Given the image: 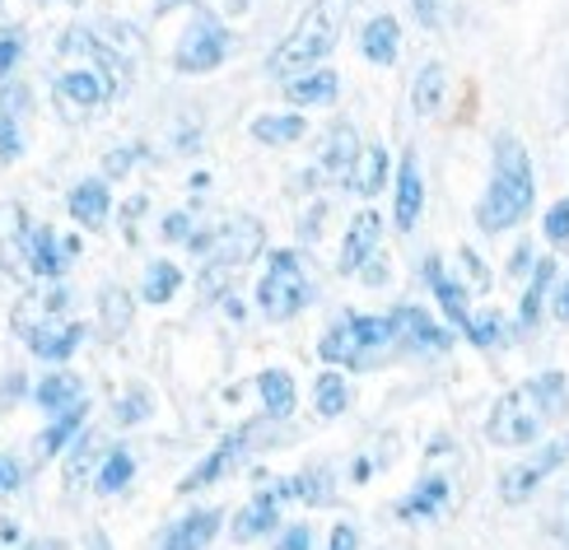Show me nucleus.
Instances as JSON below:
<instances>
[{
    "label": "nucleus",
    "mask_w": 569,
    "mask_h": 550,
    "mask_svg": "<svg viewBox=\"0 0 569 550\" xmlns=\"http://www.w3.org/2000/svg\"><path fill=\"white\" fill-rule=\"evenodd\" d=\"M303 131H308V122L295 112H267L252 122V140H262V146H295Z\"/></svg>",
    "instance_id": "a878e982"
},
{
    "label": "nucleus",
    "mask_w": 569,
    "mask_h": 550,
    "mask_svg": "<svg viewBox=\"0 0 569 550\" xmlns=\"http://www.w3.org/2000/svg\"><path fill=\"white\" fill-rule=\"evenodd\" d=\"M103 327L108 331H127L131 327V294L127 290H103Z\"/></svg>",
    "instance_id": "f704fd0d"
},
{
    "label": "nucleus",
    "mask_w": 569,
    "mask_h": 550,
    "mask_svg": "<svg viewBox=\"0 0 569 550\" xmlns=\"http://www.w3.org/2000/svg\"><path fill=\"white\" fill-rule=\"evenodd\" d=\"M425 280H430V290H435V299H439V308L448 313V322H458V327H467L471 322V303H467V290L443 271V261L439 257H430L425 261Z\"/></svg>",
    "instance_id": "f3484780"
},
{
    "label": "nucleus",
    "mask_w": 569,
    "mask_h": 550,
    "mask_svg": "<svg viewBox=\"0 0 569 550\" xmlns=\"http://www.w3.org/2000/svg\"><path fill=\"white\" fill-rule=\"evenodd\" d=\"M532 159L528 150L518 146L513 136H500L495 140V169H490V187H486V197L477 206V224L486 233H505L513 229L523 214L532 210Z\"/></svg>",
    "instance_id": "7ed1b4c3"
},
{
    "label": "nucleus",
    "mask_w": 569,
    "mask_h": 550,
    "mask_svg": "<svg viewBox=\"0 0 569 550\" xmlns=\"http://www.w3.org/2000/svg\"><path fill=\"white\" fill-rule=\"evenodd\" d=\"M257 388H262V406H267V416L284 420L295 411V378L284 373V369H267L262 378H257Z\"/></svg>",
    "instance_id": "cd10ccee"
},
{
    "label": "nucleus",
    "mask_w": 569,
    "mask_h": 550,
    "mask_svg": "<svg viewBox=\"0 0 569 550\" xmlns=\"http://www.w3.org/2000/svg\"><path fill=\"white\" fill-rule=\"evenodd\" d=\"M178 6H187V0H159L154 10H159V14H169V10H178Z\"/></svg>",
    "instance_id": "3c124183"
},
{
    "label": "nucleus",
    "mask_w": 569,
    "mask_h": 550,
    "mask_svg": "<svg viewBox=\"0 0 569 550\" xmlns=\"http://www.w3.org/2000/svg\"><path fill=\"white\" fill-rule=\"evenodd\" d=\"M392 337L401 341V346H407V350H448V331L443 327H435L430 322V313H425V308H392Z\"/></svg>",
    "instance_id": "ddd939ff"
},
{
    "label": "nucleus",
    "mask_w": 569,
    "mask_h": 550,
    "mask_svg": "<svg viewBox=\"0 0 569 550\" xmlns=\"http://www.w3.org/2000/svg\"><path fill=\"white\" fill-rule=\"evenodd\" d=\"M313 546V532L303 528V522H295V528H284V537L276 541V550H308Z\"/></svg>",
    "instance_id": "a19ab883"
},
{
    "label": "nucleus",
    "mask_w": 569,
    "mask_h": 550,
    "mask_svg": "<svg viewBox=\"0 0 569 550\" xmlns=\"http://www.w3.org/2000/svg\"><path fill=\"white\" fill-rule=\"evenodd\" d=\"M19 57H23V33L19 29H6V33H0V80L10 76Z\"/></svg>",
    "instance_id": "58836bf2"
},
{
    "label": "nucleus",
    "mask_w": 569,
    "mask_h": 550,
    "mask_svg": "<svg viewBox=\"0 0 569 550\" xmlns=\"http://www.w3.org/2000/svg\"><path fill=\"white\" fill-rule=\"evenodd\" d=\"M416 19L425 23V29H435L439 23V0H416Z\"/></svg>",
    "instance_id": "49530a36"
},
{
    "label": "nucleus",
    "mask_w": 569,
    "mask_h": 550,
    "mask_svg": "<svg viewBox=\"0 0 569 550\" xmlns=\"http://www.w3.org/2000/svg\"><path fill=\"white\" fill-rule=\"evenodd\" d=\"M229 47H233V38H229L224 23L210 10H197L192 23H187L182 38H178L173 66L182 70V76H206V70H216L229 57Z\"/></svg>",
    "instance_id": "6e6552de"
},
{
    "label": "nucleus",
    "mask_w": 569,
    "mask_h": 550,
    "mask_svg": "<svg viewBox=\"0 0 569 550\" xmlns=\"http://www.w3.org/2000/svg\"><path fill=\"white\" fill-rule=\"evenodd\" d=\"M392 341V318H341L337 327H327L318 354L327 364H365L373 350H388Z\"/></svg>",
    "instance_id": "423d86ee"
},
{
    "label": "nucleus",
    "mask_w": 569,
    "mask_h": 550,
    "mask_svg": "<svg viewBox=\"0 0 569 550\" xmlns=\"http://www.w3.org/2000/svg\"><path fill=\"white\" fill-rule=\"evenodd\" d=\"M262 243H267V233H262V224H257V220H233V224H224L216 233H192V238H187V248H192V252H206V271L197 280L201 294L206 299L224 294L229 280L239 276L257 252H262Z\"/></svg>",
    "instance_id": "20e7f679"
},
{
    "label": "nucleus",
    "mask_w": 569,
    "mask_h": 550,
    "mask_svg": "<svg viewBox=\"0 0 569 550\" xmlns=\"http://www.w3.org/2000/svg\"><path fill=\"white\" fill-rule=\"evenodd\" d=\"M93 462H99V443H93V439H80V443H76V458H70V467H66V486H80V481H84V471H89Z\"/></svg>",
    "instance_id": "e433bc0d"
},
{
    "label": "nucleus",
    "mask_w": 569,
    "mask_h": 550,
    "mask_svg": "<svg viewBox=\"0 0 569 550\" xmlns=\"http://www.w3.org/2000/svg\"><path fill=\"white\" fill-rule=\"evenodd\" d=\"M443 499H448V481H439V476H435V481H420L416 494L401 499L397 513L407 518V522H416V518H435V513L443 509Z\"/></svg>",
    "instance_id": "c85d7f7f"
},
{
    "label": "nucleus",
    "mask_w": 569,
    "mask_h": 550,
    "mask_svg": "<svg viewBox=\"0 0 569 550\" xmlns=\"http://www.w3.org/2000/svg\"><path fill=\"white\" fill-rule=\"evenodd\" d=\"M360 52H365V61H373V66H392L397 52H401V23H397L392 14L369 19L365 33H360Z\"/></svg>",
    "instance_id": "a211bd4d"
},
{
    "label": "nucleus",
    "mask_w": 569,
    "mask_h": 550,
    "mask_svg": "<svg viewBox=\"0 0 569 550\" xmlns=\"http://www.w3.org/2000/svg\"><path fill=\"white\" fill-rule=\"evenodd\" d=\"M131 163H136L131 150H112V154H108V173H112V178H122V173H131Z\"/></svg>",
    "instance_id": "a18cd8bd"
},
{
    "label": "nucleus",
    "mask_w": 569,
    "mask_h": 550,
    "mask_svg": "<svg viewBox=\"0 0 569 550\" xmlns=\"http://www.w3.org/2000/svg\"><path fill=\"white\" fill-rule=\"evenodd\" d=\"M528 257H532L528 248H518V252H513V261H509V276H523V271H528Z\"/></svg>",
    "instance_id": "09e8293b"
},
{
    "label": "nucleus",
    "mask_w": 569,
    "mask_h": 550,
    "mask_svg": "<svg viewBox=\"0 0 569 550\" xmlns=\"http://www.w3.org/2000/svg\"><path fill=\"white\" fill-rule=\"evenodd\" d=\"M467 331V337L471 341H477V346H500V337H505V322H500V313H471V322L462 327Z\"/></svg>",
    "instance_id": "c9c22d12"
},
{
    "label": "nucleus",
    "mask_w": 569,
    "mask_h": 550,
    "mask_svg": "<svg viewBox=\"0 0 569 550\" xmlns=\"http://www.w3.org/2000/svg\"><path fill=\"white\" fill-rule=\"evenodd\" d=\"M243 443H248V429H239V434H229L216 452H210V458L192 471V476H187V481H182V490H201V486H216L220 481V476L233 467V462H239L243 458Z\"/></svg>",
    "instance_id": "aec40b11"
},
{
    "label": "nucleus",
    "mask_w": 569,
    "mask_h": 550,
    "mask_svg": "<svg viewBox=\"0 0 569 550\" xmlns=\"http://www.w3.org/2000/svg\"><path fill=\"white\" fill-rule=\"evenodd\" d=\"M66 206H70V220L84 224V229H103L108 210H112L103 182H80L76 191H70V201H66Z\"/></svg>",
    "instance_id": "412c9836"
},
{
    "label": "nucleus",
    "mask_w": 569,
    "mask_h": 550,
    "mask_svg": "<svg viewBox=\"0 0 569 550\" xmlns=\"http://www.w3.org/2000/svg\"><path fill=\"white\" fill-rule=\"evenodd\" d=\"M341 93V76L337 70H303V76L284 80V99L308 108V103H331Z\"/></svg>",
    "instance_id": "6ab92c4d"
},
{
    "label": "nucleus",
    "mask_w": 569,
    "mask_h": 550,
    "mask_svg": "<svg viewBox=\"0 0 569 550\" xmlns=\"http://www.w3.org/2000/svg\"><path fill=\"white\" fill-rule=\"evenodd\" d=\"M355 546H360V537H355L350 522H341V528H331V546H327V550H355Z\"/></svg>",
    "instance_id": "37998d69"
},
{
    "label": "nucleus",
    "mask_w": 569,
    "mask_h": 550,
    "mask_svg": "<svg viewBox=\"0 0 569 550\" xmlns=\"http://www.w3.org/2000/svg\"><path fill=\"white\" fill-rule=\"evenodd\" d=\"M569 406V382L565 373H541L518 382L513 392L495 401V411L486 420V439L495 448H528L541 429H547L560 411Z\"/></svg>",
    "instance_id": "f03ea898"
},
{
    "label": "nucleus",
    "mask_w": 569,
    "mask_h": 550,
    "mask_svg": "<svg viewBox=\"0 0 569 550\" xmlns=\"http://www.w3.org/2000/svg\"><path fill=\"white\" fill-rule=\"evenodd\" d=\"M365 146H360V136H355L350 122H337L327 131V146H322V159H318V173L331 178V182H350L355 173V163H360Z\"/></svg>",
    "instance_id": "f8f14e48"
},
{
    "label": "nucleus",
    "mask_w": 569,
    "mask_h": 550,
    "mask_svg": "<svg viewBox=\"0 0 569 550\" xmlns=\"http://www.w3.org/2000/svg\"><path fill=\"white\" fill-rule=\"evenodd\" d=\"M284 499H290V481H280V486H271V490H257L252 504H248L239 518H233V541L248 546V541H257V537H267V532L276 528Z\"/></svg>",
    "instance_id": "9d476101"
},
{
    "label": "nucleus",
    "mask_w": 569,
    "mask_h": 550,
    "mask_svg": "<svg viewBox=\"0 0 569 550\" xmlns=\"http://www.w3.org/2000/svg\"><path fill=\"white\" fill-rule=\"evenodd\" d=\"M146 411H150V397H146V392H131V397L117 401V420H122V424L146 420Z\"/></svg>",
    "instance_id": "ea45409f"
},
{
    "label": "nucleus",
    "mask_w": 569,
    "mask_h": 550,
    "mask_svg": "<svg viewBox=\"0 0 569 550\" xmlns=\"http://www.w3.org/2000/svg\"><path fill=\"white\" fill-rule=\"evenodd\" d=\"M61 70H57V103L70 122H80L84 112L103 108L117 89H122V61H117L108 47L84 33V29H70L61 52H57Z\"/></svg>",
    "instance_id": "f257e3e1"
},
{
    "label": "nucleus",
    "mask_w": 569,
    "mask_h": 550,
    "mask_svg": "<svg viewBox=\"0 0 569 550\" xmlns=\"http://www.w3.org/2000/svg\"><path fill=\"white\" fill-rule=\"evenodd\" d=\"M33 397H38L42 411L61 416V411H76V406H84V382H80L76 373H52V378L38 382Z\"/></svg>",
    "instance_id": "4be33fe9"
},
{
    "label": "nucleus",
    "mask_w": 569,
    "mask_h": 550,
    "mask_svg": "<svg viewBox=\"0 0 569 550\" xmlns=\"http://www.w3.org/2000/svg\"><path fill=\"white\" fill-rule=\"evenodd\" d=\"M52 6H57V0H52ZM61 6H80V0H61Z\"/></svg>",
    "instance_id": "603ef678"
},
{
    "label": "nucleus",
    "mask_w": 569,
    "mask_h": 550,
    "mask_svg": "<svg viewBox=\"0 0 569 550\" xmlns=\"http://www.w3.org/2000/svg\"><path fill=\"white\" fill-rule=\"evenodd\" d=\"M443 89H448V70H443L439 61L420 66V76H416V84H411V108H416V117H435V112L443 108Z\"/></svg>",
    "instance_id": "393cba45"
},
{
    "label": "nucleus",
    "mask_w": 569,
    "mask_h": 550,
    "mask_svg": "<svg viewBox=\"0 0 569 550\" xmlns=\"http://www.w3.org/2000/svg\"><path fill=\"white\" fill-rule=\"evenodd\" d=\"M378 233H383V220H378L373 210H360L346 229V243H341V271L355 276L360 267H369V257L378 248Z\"/></svg>",
    "instance_id": "dca6fc26"
},
{
    "label": "nucleus",
    "mask_w": 569,
    "mask_h": 550,
    "mask_svg": "<svg viewBox=\"0 0 569 550\" xmlns=\"http://www.w3.org/2000/svg\"><path fill=\"white\" fill-rule=\"evenodd\" d=\"M313 401H318V416L337 420L346 406H350V382H346L341 373H322V378H318V388H313Z\"/></svg>",
    "instance_id": "7c9ffc66"
},
{
    "label": "nucleus",
    "mask_w": 569,
    "mask_h": 550,
    "mask_svg": "<svg viewBox=\"0 0 569 550\" xmlns=\"http://www.w3.org/2000/svg\"><path fill=\"white\" fill-rule=\"evenodd\" d=\"M80 416H84V406H76V411H61L52 424H47L42 434H38V443H33V448H38V458H52V452H61V443L80 429Z\"/></svg>",
    "instance_id": "2f4dec72"
},
{
    "label": "nucleus",
    "mask_w": 569,
    "mask_h": 550,
    "mask_svg": "<svg viewBox=\"0 0 569 550\" xmlns=\"http://www.w3.org/2000/svg\"><path fill=\"white\" fill-rule=\"evenodd\" d=\"M187 224H192V220H187L182 210H178V214H169V220H163V238H173V243L182 238V243H187V238H192V233H187Z\"/></svg>",
    "instance_id": "c03bdc74"
},
{
    "label": "nucleus",
    "mask_w": 569,
    "mask_h": 550,
    "mask_svg": "<svg viewBox=\"0 0 569 550\" xmlns=\"http://www.w3.org/2000/svg\"><path fill=\"white\" fill-rule=\"evenodd\" d=\"M29 112V93H0V159L14 163L23 150V136H19V117Z\"/></svg>",
    "instance_id": "b1692460"
},
{
    "label": "nucleus",
    "mask_w": 569,
    "mask_h": 550,
    "mask_svg": "<svg viewBox=\"0 0 569 550\" xmlns=\"http://www.w3.org/2000/svg\"><path fill=\"white\" fill-rule=\"evenodd\" d=\"M19 481H23V471H19V462H14V458H0V494H10V490H19Z\"/></svg>",
    "instance_id": "79ce46f5"
},
{
    "label": "nucleus",
    "mask_w": 569,
    "mask_h": 550,
    "mask_svg": "<svg viewBox=\"0 0 569 550\" xmlns=\"http://www.w3.org/2000/svg\"><path fill=\"white\" fill-rule=\"evenodd\" d=\"M565 458H569V434H565V439H556V443H547V448L537 452V458L509 467V471L500 476V494H505V504H523V499H528L541 481H547V476H551L556 467H565Z\"/></svg>",
    "instance_id": "1a4fd4ad"
},
{
    "label": "nucleus",
    "mask_w": 569,
    "mask_h": 550,
    "mask_svg": "<svg viewBox=\"0 0 569 550\" xmlns=\"http://www.w3.org/2000/svg\"><path fill=\"white\" fill-rule=\"evenodd\" d=\"M551 284H556V261H537V271H532V284H528V294H523V313H518V322L532 327L541 318V308H547V294H551Z\"/></svg>",
    "instance_id": "c756f323"
},
{
    "label": "nucleus",
    "mask_w": 569,
    "mask_h": 550,
    "mask_svg": "<svg viewBox=\"0 0 569 550\" xmlns=\"http://www.w3.org/2000/svg\"><path fill=\"white\" fill-rule=\"evenodd\" d=\"M308 299H313V284H308L299 257L295 252H276L271 271L262 276V284H257V303H262V313L271 322H290Z\"/></svg>",
    "instance_id": "0eeeda50"
},
{
    "label": "nucleus",
    "mask_w": 569,
    "mask_h": 550,
    "mask_svg": "<svg viewBox=\"0 0 569 550\" xmlns=\"http://www.w3.org/2000/svg\"><path fill=\"white\" fill-rule=\"evenodd\" d=\"M551 313H556L560 322H569V280L560 284V290H556V299H551Z\"/></svg>",
    "instance_id": "de8ad7c7"
},
{
    "label": "nucleus",
    "mask_w": 569,
    "mask_h": 550,
    "mask_svg": "<svg viewBox=\"0 0 569 550\" xmlns=\"http://www.w3.org/2000/svg\"><path fill=\"white\" fill-rule=\"evenodd\" d=\"M23 550H61V541H29Z\"/></svg>",
    "instance_id": "8fccbe9b"
},
{
    "label": "nucleus",
    "mask_w": 569,
    "mask_h": 550,
    "mask_svg": "<svg viewBox=\"0 0 569 550\" xmlns=\"http://www.w3.org/2000/svg\"><path fill=\"white\" fill-rule=\"evenodd\" d=\"M19 331H23V341H29V350L38 354V360H52V364L70 360V354L80 350V341H84V327L80 322H42V327L23 322Z\"/></svg>",
    "instance_id": "9b49d317"
},
{
    "label": "nucleus",
    "mask_w": 569,
    "mask_h": 550,
    "mask_svg": "<svg viewBox=\"0 0 569 550\" xmlns=\"http://www.w3.org/2000/svg\"><path fill=\"white\" fill-rule=\"evenodd\" d=\"M178 284H182V271L173 261H154L146 271V303H169L178 294Z\"/></svg>",
    "instance_id": "473e14b6"
},
{
    "label": "nucleus",
    "mask_w": 569,
    "mask_h": 550,
    "mask_svg": "<svg viewBox=\"0 0 569 550\" xmlns=\"http://www.w3.org/2000/svg\"><path fill=\"white\" fill-rule=\"evenodd\" d=\"M425 210V182H420V159L407 150L401 154V169H397V201H392V220L401 233H411L416 220Z\"/></svg>",
    "instance_id": "4468645a"
},
{
    "label": "nucleus",
    "mask_w": 569,
    "mask_h": 550,
    "mask_svg": "<svg viewBox=\"0 0 569 550\" xmlns=\"http://www.w3.org/2000/svg\"><path fill=\"white\" fill-rule=\"evenodd\" d=\"M541 229H547V243L551 248H565L569 243V197L547 210V224H541Z\"/></svg>",
    "instance_id": "4c0bfd02"
},
{
    "label": "nucleus",
    "mask_w": 569,
    "mask_h": 550,
    "mask_svg": "<svg viewBox=\"0 0 569 550\" xmlns=\"http://www.w3.org/2000/svg\"><path fill=\"white\" fill-rule=\"evenodd\" d=\"M341 23H346V0H313V6L299 14L290 38L276 47L271 70H276V76H284V80L303 76V70H313L331 52V47H337Z\"/></svg>",
    "instance_id": "39448f33"
},
{
    "label": "nucleus",
    "mask_w": 569,
    "mask_h": 550,
    "mask_svg": "<svg viewBox=\"0 0 569 550\" xmlns=\"http://www.w3.org/2000/svg\"><path fill=\"white\" fill-rule=\"evenodd\" d=\"M14 243H19L23 261H29V267H33L38 276H61L66 252H70V248H61V243H57V233L47 229V224H29V229H23V233L14 238Z\"/></svg>",
    "instance_id": "2eb2a0df"
},
{
    "label": "nucleus",
    "mask_w": 569,
    "mask_h": 550,
    "mask_svg": "<svg viewBox=\"0 0 569 550\" xmlns=\"http://www.w3.org/2000/svg\"><path fill=\"white\" fill-rule=\"evenodd\" d=\"M136 476V462H131V452L127 448H108V462H103V471H99V490L103 494H117L127 481Z\"/></svg>",
    "instance_id": "72a5a7b5"
},
{
    "label": "nucleus",
    "mask_w": 569,
    "mask_h": 550,
    "mask_svg": "<svg viewBox=\"0 0 569 550\" xmlns=\"http://www.w3.org/2000/svg\"><path fill=\"white\" fill-rule=\"evenodd\" d=\"M383 182H388V150L369 146L360 154V163H355V173H350V191H360V197H378Z\"/></svg>",
    "instance_id": "bb28decb"
},
{
    "label": "nucleus",
    "mask_w": 569,
    "mask_h": 550,
    "mask_svg": "<svg viewBox=\"0 0 569 550\" xmlns=\"http://www.w3.org/2000/svg\"><path fill=\"white\" fill-rule=\"evenodd\" d=\"M216 528H220V513L216 509H206V513H187L178 528L163 537V550H206L210 546V537H216Z\"/></svg>",
    "instance_id": "5701e85b"
}]
</instances>
